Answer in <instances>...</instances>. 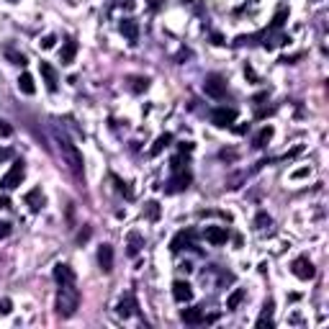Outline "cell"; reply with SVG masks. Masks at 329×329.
Wrapping results in <instances>:
<instances>
[{
  "mask_svg": "<svg viewBox=\"0 0 329 329\" xmlns=\"http://www.w3.org/2000/svg\"><path fill=\"white\" fill-rule=\"evenodd\" d=\"M57 314L62 316V319H70V316L77 311V306H80V291H77L75 283H67V286H60L57 291Z\"/></svg>",
  "mask_w": 329,
  "mask_h": 329,
  "instance_id": "6da1fadb",
  "label": "cell"
},
{
  "mask_svg": "<svg viewBox=\"0 0 329 329\" xmlns=\"http://www.w3.org/2000/svg\"><path fill=\"white\" fill-rule=\"evenodd\" d=\"M57 144H60V152H62V157H64L67 167H70L77 178H83V165H85V162H83L80 150L72 144V139L67 137V134H62V131H57Z\"/></svg>",
  "mask_w": 329,
  "mask_h": 329,
  "instance_id": "7a4b0ae2",
  "label": "cell"
},
{
  "mask_svg": "<svg viewBox=\"0 0 329 329\" xmlns=\"http://www.w3.org/2000/svg\"><path fill=\"white\" fill-rule=\"evenodd\" d=\"M24 175H26V167H24V162L21 160H16L13 165H10V170L0 178V188L3 190H13V188H18L21 185V180H24Z\"/></svg>",
  "mask_w": 329,
  "mask_h": 329,
  "instance_id": "3957f363",
  "label": "cell"
},
{
  "mask_svg": "<svg viewBox=\"0 0 329 329\" xmlns=\"http://www.w3.org/2000/svg\"><path fill=\"white\" fill-rule=\"evenodd\" d=\"M203 90H206V95L209 98H216V100H221L224 95H226V80L221 75H206V80H203Z\"/></svg>",
  "mask_w": 329,
  "mask_h": 329,
  "instance_id": "277c9868",
  "label": "cell"
},
{
  "mask_svg": "<svg viewBox=\"0 0 329 329\" xmlns=\"http://www.w3.org/2000/svg\"><path fill=\"white\" fill-rule=\"evenodd\" d=\"M237 121V108H213L211 111V123L213 126H219V129H226V126H232V123Z\"/></svg>",
  "mask_w": 329,
  "mask_h": 329,
  "instance_id": "5b68a950",
  "label": "cell"
},
{
  "mask_svg": "<svg viewBox=\"0 0 329 329\" xmlns=\"http://www.w3.org/2000/svg\"><path fill=\"white\" fill-rule=\"evenodd\" d=\"M291 270H293V275H296L299 280H311L316 275V268H314V263L309 257H296V260H293V265H291Z\"/></svg>",
  "mask_w": 329,
  "mask_h": 329,
  "instance_id": "8992f818",
  "label": "cell"
},
{
  "mask_svg": "<svg viewBox=\"0 0 329 329\" xmlns=\"http://www.w3.org/2000/svg\"><path fill=\"white\" fill-rule=\"evenodd\" d=\"M190 180H193V178H190V173H188V170H178V173L167 180L165 193H183V190L190 185Z\"/></svg>",
  "mask_w": 329,
  "mask_h": 329,
  "instance_id": "52a82bcc",
  "label": "cell"
},
{
  "mask_svg": "<svg viewBox=\"0 0 329 329\" xmlns=\"http://www.w3.org/2000/svg\"><path fill=\"white\" fill-rule=\"evenodd\" d=\"M39 72L44 77V83H47V90L49 93H57V88H60V75H57V70L49 64V62H39Z\"/></svg>",
  "mask_w": 329,
  "mask_h": 329,
  "instance_id": "ba28073f",
  "label": "cell"
},
{
  "mask_svg": "<svg viewBox=\"0 0 329 329\" xmlns=\"http://www.w3.org/2000/svg\"><path fill=\"white\" fill-rule=\"evenodd\" d=\"M54 280H57V286H67V283H75V270L67 265V263H60V265H54Z\"/></svg>",
  "mask_w": 329,
  "mask_h": 329,
  "instance_id": "9c48e42d",
  "label": "cell"
},
{
  "mask_svg": "<svg viewBox=\"0 0 329 329\" xmlns=\"http://www.w3.org/2000/svg\"><path fill=\"white\" fill-rule=\"evenodd\" d=\"M203 237H206L211 244H216V247L229 242V232H226L224 226H206V229H203Z\"/></svg>",
  "mask_w": 329,
  "mask_h": 329,
  "instance_id": "30bf717a",
  "label": "cell"
},
{
  "mask_svg": "<svg viewBox=\"0 0 329 329\" xmlns=\"http://www.w3.org/2000/svg\"><path fill=\"white\" fill-rule=\"evenodd\" d=\"M173 299L178 303H188L193 299V288H190V283L188 280H175L173 283Z\"/></svg>",
  "mask_w": 329,
  "mask_h": 329,
  "instance_id": "8fae6325",
  "label": "cell"
},
{
  "mask_svg": "<svg viewBox=\"0 0 329 329\" xmlns=\"http://www.w3.org/2000/svg\"><path fill=\"white\" fill-rule=\"evenodd\" d=\"M119 31L129 39V44H137L139 41V24L134 18H123L121 24H119Z\"/></svg>",
  "mask_w": 329,
  "mask_h": 329,
  "instance_id": "7c38bea8",
  "label": "cell"
},
{
  "mask_svg": "<svg viewBox=\"0 0 329 329\" xmlns=\"http://www.w3.org/2000/svg\"><path fill=\"white\" fill-rule=\"evenodd\" d=\"M98 265L103 273H111L113 270V247L111 244H100L98 247Z\"/></svg>",
  "mask_w": 329,
  "mask_h": 329,
  "instance_id": "4fadbf2b",
  "label": "cell"
},
{
  "mask_svg": "<svg viewBox=\"0 0 329 329\" xmlns=\"http://www.w3.org/2000/svg\"><path fill=\"white\" fill-rule=\"evenodd\" d=\"M137 299H134V293H126V296H123L121 301H119V306H116V311H119V316H123V319H126V316H134L137 314Z\"/></svg>",
  "mask_w": 329,
  "mask_h": 329,
  "instance_id": "5bb4252c",
  "label": "cell"
},
{
  "mask_svg": "<svg viewBox=\"0 0 329 329\" xmlns=\"http://www.w3.org/2000/svg\"><path fill=\"white\" fill-rule=\"evenodd\" d=\"M180 319H183L185 324H193V327H196V324H203V322H206V316H203V309H201V306H193V309H183V311H180Z\"/></svg>",
  "mask_w": 329,
  "mask_h": 329,
  "instance_id": "9a60e30c",
  "label": "cell"
},
{
  "mask_svg": "<svg viewBox=\"0 0 329 329\" xmlns=\"http://www.w3.org/2000/svg\"><path fill=\"white\" fill-rule=\"evenodd\" d=\"M185 247H193V232H178L173 237V242H170V249H173V252H180V249H185Z\"/></svg>",
  "mask_w": 329,
  "mask_h": 329,
  "instance_id": "2e32d148",
  "label": "cell"
},
{
  "mask_svg": "<svg viewBox=\"0 0 329 329\" xmlns=\"http://www.w3.org/2000/svg\"><path fill=\"white\" fill-rule=\"evenodd\" d=\"M75 57H77V41H75V39H67V41H64V47H62L60 60H62V64H72V62H75Z\"/></svg>",
  "mask_w": 329,
  "mask_h": 329,
  "instance_id": "e0dca14e",
  "label": "cell"
},
{
  "mask_svg": "<svg viewBox=\"0 0 329 329\" xmlns=\"http://www.w3.org/2000/svg\"><path fill=\"white\" fill-rule=\"evenodd\" d=\"M24 201L31 206V211H39V209L44 206V193H41V188H31V190L26 193Z\"/></svg>",
  "mask_w": 329,
  "mask_h": 329,
  "instance_id": "ac0fdd59",
  "label": "cell"
},
{
  "mask_svg": "<svg viewBox=\"0 0 329 329\" xmlns=\"http://www.w3.org/2000/svg\"><path fill=\"white\" fill-rule=\"evenodd\" d=\"M273 309H275V303L273 301H265V309H263V316H260V319H257V327L260 329H265V327H273L275 322H273Z\"/></svg>",
  "mask_w": 329,
  "mask_h": 329,
  "instance_id": "d6986e66",
  "label": "cell"
},
{
  "mask_svg": "<svg viewBox=\"0 0 329 329\" xmlns=\"http://www.w3.org/2000/svg\"><path fill=\"white\" fill-rule=\"evenodd\" d=\"M170 142H173V134H170V131L160 134V137H157V139H154V144H152V150H150V154H152V157H157V154H160V152L165 150V147H170Z\"/></svg>",
  "mask_w": 329,
  "mask_h": 329,
  "instance_id": "ffe728a7",
  "label": "cell"
},
{
  "mask_svg": "<svg viewBox=\"0 0 329 329\" xmlns=\"http://www.w3.org/2000/svg\"><path fill=\"white\" fill-rule=\"evenodd\" d=\"M18 90H21L24 95H33V93H36V85H33V77H31L29 72H24V75L18 77Z\"/></svg>",
  "mask_w": 329,
  "mask_h": 329,
  "instance_id": "44dd1931",
  "label": "cell"
},
{
  "mask_svg": "<svg viewBox=\"0 0 329 329\" xmlns=\"http://www.w3.org/2000/svg\"><path fill=\"white\" fill-rule=\"evenodd\" d=\"M3 54H5V57H8V60L13 62V64H18V67H26V64H29L26 54H24V52H16L13 47H3Z\"/></svg>",
  "mask_w": 329,
  "mask_h": 329,
  "instance_id": "7402d4cb",
  "label": "cell"
},
{
  "mask_svg": "<svg viewBox=\"0 0 329 329\" xmlns=\"http://www.w3.org/2000/svg\"><path fill=\"white\" fill-rule=\"evenodd\" d=\"M142 247H144L142 234H139V232H131V234H129V255H131V257H137Z\"/></svg>",
  "mask_w": 329,
  "mask_h": 329,
  "instance_id": "603a6c76",
  "label": "cell"
},
{
  "mask_svg": "<svg viewBox=\"0 0 329 329\" xmlns=\"http://www.w3.org/2000/svg\"><path fill=\"white\" fill-rule=\"evenodd\" d=\"M244 296H247V291H244V288H237V291L232 293V296H229V299H226V309H229V311H234V309H239V303L244 301Z\"/></svg>",
  "mask_w": 329,
  "mask_h": 329,
  "instance_id": "cb8c5ba5",
  "label": "cell"
},
{
  "mask_svg": "<svg viewBox=\"0 0 329 329\" xmlns=\"http://www.w3.org/2000/svg\"><path fill=\"white\" fill-rule=\"evenodd\" d=\"M270 139H273V126H263V129H260V134L255 137V150H263Z\"/></svg>",
  "mask_w": 329,
  "mask_h": 329,
  "instance_id": "d4e9b609",
  "label": "cell"
},
{
  "mask_svg": "<svg viewBox=\"0 0 329 329\" xmlns=\"http://www.w3.org/2000/svg\"><path fill=\"white\" fill-rule=\"evenodd\" d=\"M270 224H273V219H270V213H265V211H260L257 216H255V229L257 232H265Z\"/></svg>",
  "mask_w": 329,
  "mask_h": 329,
  "instance_id": "484cf974",
  "label": "cell"
},
{
  "mask_svg": "<svg viewBox=\"0 0 329 329\" xmlns=\"http://www.w3.org/2000/svg\"><path fill=\"white\" fill-rule=\"evenodd\" d=\"M111 180L116 183V190H119V193H123L126 198H134V190L129 188V183H123V180H121L119 175H111Z\"/></svg>",
  "mask_w": 329,
  "mask_h": 329,
  "instance_id": "4316f807",
  "label": "cell"
},
{
  "mask_svg": "<svg viewBox=\"0 0 329 329\" xmlns=\"http://www.w3.org/2000/svg\"><path fill=\"white\" fill-rule=\"evenodd\" d=\"M131 90H134V93H144V90L147 88H150V80H147V77H131Z\"/></svg>",
  "mask_w": 329,
  "mask_h": 329,
  "instance_id": "83f0119b",
  "label": "cell"
},
{
  "mask_svg": "<svg viewBox=\"0 0 329 329\" xmlns=\"http://www.w3.org/2000/svg\"><path fill=\"white\" fill-rule=\"evenodd\" d=\"M185 165H188V160H185V154H183V152L170 160V167H173V173H178V170H185Z\"/></svg>",
  "mask_w": 329,
  "mask_h": 329,
  "instance_id": "f1b7e54d",
  "label": "cell"
},
{
  "mask_svg": "<svg viewBox=\"0 0 329 329\" xmlns=\"http://www.w3.org/2000/svg\"><path fill=\"white\" fill-rule=\"evenodd\" d=\"M286 18H288V10L280 8L278 13H275V18H273V24H270V29H280L283 24H286Z\"/></svg>",
  "mask_w": 329,
  "mask_h": 329,
  "instance_id": "f546056e",
  "label": "cell"
},
{
  "mask_svg": "<svg viewBox=\"0 0 329 329\" xmlns=\"http://www.w3.org/2000/svg\"><path fill=\"white\" fill-rule=\"evenodd\" d=\"M147 216H150V219H157V216H160V203H157V201H150V203H147Z\"/></svg>",
  "mask_w": 329,
  "mask_h": 329,
  "instance_id": "4dcf8cb0",
  "label": "cell"
},
{
  "mask_svg": "<svg viewBox=\"0 0 329 329\" xmlns=\"http://www.w3.org/2000/svg\"><path fill=\"white\" fill-rule=\"evenodd\" d=\"M10 134H13V126H10L5 119H0V139H8Z\"/></svg>",
  "mask_w": 329,
  "mask_h": 329,
  "instance_id": "1f68e13d",
  "label": "cell"
},
{
  "mask_svg": "<svg viewBox=\"0 0 329 329\" xmlns=\"http://www.w3.org/2000/svg\"><path fill=\"white\" fill-rule=\"evenodd\" d=\"M10 311H13V301H10V299H3V301H0V314L8 316Z\"/></svg>",
  "mask_w": 329,
  "mask_h": 329,
  "instance_id": "d6a6232c",
  "label": "cell"
},
{
  "mask_svg": "<svg viewBox=\"0 0 329 329\" xmlns=\"http://www.w3.org/2000/svg\"><path fill=\"white\" fill-rule=\"evenodd\" d=\"M309 173H311V167H301V170H296L291 178H293V180H301V178H309Z\"/></svg>",
  "mask_w": 329,
  "mask_h": 329,
  "instance_id": "836d02e7",
  "label": "cell"
},
{
  "mask_svg": "<svg viewBox=\"0 0 329 329\" xmlns=\"http://www.w3.org/2000/svg\"><path fill=\"white\" fill-rule=\"evenodd\" d=\"M54 41H57L54 36H44V39H41V49H52Z\"/></svg>",
  "mask_w": 329,
  "mask_h": 329,
  "instance_id": "e575fe53",
  "label": "cell"
},
{
  "mask_svg": "<svg viewBox=\"0 0 329 329\" xmlns=\"http://www.w3.org/2000/svg\"><path fill=\"white\" fill-rule=\"evenodd\" d=\"M10 234V224H5V221H0V239H5V237Z\"/></svg>",
  "mask_w": 329,
  "mask_h": 329,
  "instance_id": "d590c367",
  "label": "cell"
},
{
  "mask_svg": "<svg viewBox=\"0 0 329 329\" xmlns=\"http://www.w3.org/2000/svg\"><path fill=\"white\" fill-rule=\"evenodd\" d=\"M180 152H183V154H190V152H193V144H190V142H183V144H180Z\"/></svg>",
  "mask_w": 329,
  "mask_h": 329,
  "instance_id": "8d00e7d4",
  "label": "cell"
},
{
  "mask_svg": "<svg viewBox=\"0 0 329 329\" xmlns=\"http://www.w3.org/2000/svg\"><path fill=\"white\" fill-rule=\"evenodd\" d=\"M85 239H90V229H83L80 234H77V242H80V244H83Z\"/></svg>",
  "mask_w": 329,
  "mask_h": 329,
  "instance_id": "74e56055",
  "label": "cell"
},
{
  "mask_svg": "<svg viewBox=\"0 0 329 329\" xmlns=\"http://www.w3.org/2000/svg\"><path fill=\"white\" fill-rule=\"evenodd\" d=\"M211 41L216 44V47H221V44H224V36H221V33H211Z\"/></svg>",
  "mask_w": 329,
  "mask_h": 329,
  "instance_id": "f35d334b",
  "label": "cell"
},
{
  "mask_svg": "<svg viewBox=\"0 0 329 329\" xmlns=\"http://www.w3.org/2000/svg\"><path fill=\"white\" fill-rule=\"evenodd\" d=\"M0 209H10V201L5 196H0Z\"/></svg>",
  "mask_w": 329,
  "mask_h": 329,
  "instance_id": "ab89813d",
  "label": "cell"
},
{
  "mask_svg": "<svg viewBox=\"0 0 329 329\" xmlns=\"http://www.w3.org/2000/svg\"><path fill=\"white\" fill-rule=\"evenodd\" d=\"M221 157H224V160H234L237 154H234V152H226V150H221Z\"/></svg>",
  "mask_w": 329,
  "mask_h": 329,
  "instance_id": "60d3db41",
  "label": "cell"
},
{
  "mask_svg": "<svg viewBox=\"0 0 329 329\" xmlns=\"http://www.w3.org/2000/svg\"><path fill=\"white\" fill-rule=\"evenodd\" d=\"M150 8H152V10H157V8H160V0H150Z\"/></svg>",
  "mask_w": 329,
  "mask_h": 329,
  "instance_id": "b9f144b4",
  "label": "cell"
},
{
  "mask_svg": "<svg viewBox=\"0 0 329 329\" xmlns=\"http://www.w3.org/2000/svg\"><path fill=\"white\" fill-rule=\"evenodd\" d=\"M5 157H10V152H8V150H3V152H0V160H5Z\"/></svg>",
  "mask_w": 329,
  "mask_h": 329,
  "instance_id": "7bdbcfd3",
  "label": "cell"
},
{
  "mask_svg": "<svg viewBox=\"0 0 329 329\" xmlns=\"http://www.w3.org/2000/svg\"><path fill=\"white\" fill-rule=\"evenodd\" d=\"M185 3H193V0H185Z\"/></svg>",
  "mask_w": 329,
  "mask_h": 329,
  "instance_id": "ee69618b",
  "label": "cell"
}]
</instances>
